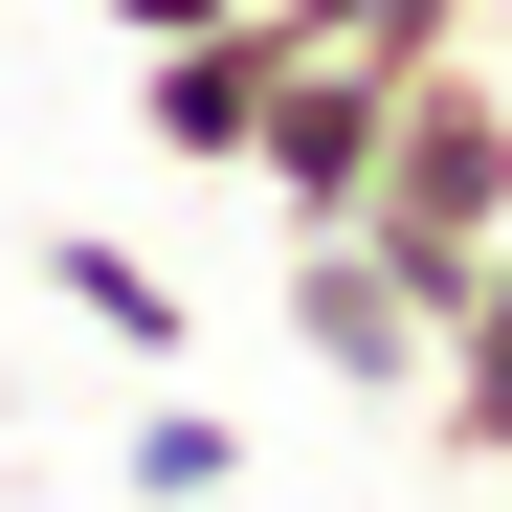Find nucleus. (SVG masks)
<instances>
[{
  "label": "nucleus",
  "instance_id": "obj_1",
  "mask_svg": "<svg viewBox=\"0 0 512 512\" xmlns=\"http://www.w3.org/2000/svg\"><path fill=\"white\" fill-rule=\"evenodd\" d=\"M357 245L446 312L490 245H512V90L446 45V67H401V112H379V179H357Z\"/></svg>",
  "mask_w": 512,
  "mask_h": 512
},
{
  "label": "nucleus",
  "instance_id": "obj_2",
  "mask_svg": "<svg viewBox=\"0 0 512 512\" xmlns=\"http://www.w3.org/2000/svg\"><path fill=\"white\" fill-rule=\"evenodd\" d=\"M268 90H290V0H245V23H179V45H134V134L179 156V179H245Z\"/></svg>",
  "mask_w": 512,
  "mask_h": 512
},
{
  "label": "nucleus",
  "instance_id": "obj_3",
  "mask_svg": "<svg viewBox=\"0 0 512 512\" xmlns=\"http://www.w3.org/2000/svg\"><path fill=\"white\" fill-rule=\"evenodd\" d=\"M379 112H401V67H357V45H290L268 134H245V201H268V223H357V179H379Z\"/></svg>",
  "mask_w": 512,
  "mask_h": 512
},
{
  "label": "nucleus",
  "instance_id": "obj_4",
  "mask_svg": "<svg viewBox=\"0 0 512 512\" xmlns=\"http://www.w3.org/2000/svg\"><path fill=\"white\" fill-rule=\"evenodd\" d=\"M290 334H312V379H357V401H423V357H446V312H423L357 223H290Z\"/></svg>",
  "mask_w": 512,
  "mask_h": 512
},
{
  "label": "nucleus",
  "instance_id": "obj_5",
  "mask_svg": "<svg viewBox=\"0 0 512 512\" xmlns=\"http://www.w3.org/2000/svg\"><path fill=\"white\" fill-rule=\"evenodd\" d=\"M423 423H446V468H512V245L446 290V357H423Z\"/></svg>",
  "mask_w": 512,
  "mask_h": 512
},
{
  "label": "nucleus",
  "instance_id": "obj_6",
  "mask_svg": "<svg viewBox=\"0 0 512 512\" xmlns=\"http://www.w3.org/2000/svg\"><path fill=\"white\" fill-rule=\"evenodd\" d=\"M23 268H45L67 312H90V334H112V357H201V312H179V268H156V245H90V223H45V245H23Z\"/></svg>",
  "mask_w": 512,
  "mask_h": 512
},
{
  "label": "nucleus",
  "instance_id": "obj_7",
  "mask_svg": "<svg viewBox=\"0 0 512 512\" xmlns=\"http://www.w3.org/2000/svg\"><path fill=\"white\" fill-rule=\"evenodd\" d=\"M112 490H134V512H223V490H245V423H223V401H134V423H112Z\"/></svg>",
  "mask_w": 512,
  "mask_h": 512
},
{
  "label": "nucleus",
  "instance_id": "obj_8",
  "mask_svg": "<svg viewBox=\"0 0 512 512\" xmlns=\"http://www.w3.org/2000/svg\"><path fill=\"white\" fill-rule=\"evenodd\" d=\"M490 0H290V45H357V67H446Z\"/></svg>",
  "mask_w": 512,
  "mask_h": 512
},
{
  "label": "nucleus",
  "instance_id": "obj_9",
  "mask_svg": "<svg viewBox=\"0 0 512 512\" xmlns=\"http://www.w3.org/2000/svg\"><path fill=\"white\" fill-rule=\"evenodd\" d=\"M112 45H179V23H245V0H90Z\"/></svg>",
  "mask_w": 512,
  "mask_h": 512
}]
</instances>
